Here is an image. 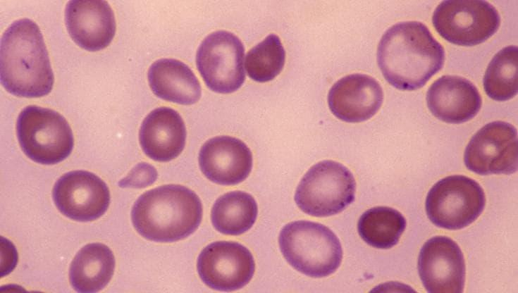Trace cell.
<instances>
[{
  "label": "cell",
  "mask_w": 518,
  "mask_h": 293,
  "mask_svg": "<svg viewBox=\"0 0 518 293\" xmlns=\"http://www.w3.org/2000/svg\"><path fill=\"white\" fill-rule=\"evenodd\" d=\"M444 61L443 47L419 21L393 25L378 46L377 62L384 78L400 90L422 87L441 70Z\"/></svg>",
  "instance_id": "6da1fadb"
},
{
  "label": "cell",
  "mask_w": 518,
  "mask_h": 293,
  "mask_svg": "<svg viewBox=\"0 0 518 293\" xmlns=\"http://www.w3.org/2000/svg\"><path fill=\"white\" fill-rule=\"evenodd\" d=\"M0 80L20 97L38 98L53 89L54 76L38 25L23 18L12 23L0 42Z\"/></svg>",
  "instance_id": "7a4b0ae2"
},
{
  "label": "cell",
  "mask_w": 518,
  "mask_h": 293,
  "mask_svg": "<svg viewBox=\"0 0 518 293\" xmlns=\"http://www.w3.org/2000/svg\"><path fill=\"white\" fill-rule=\"evenodd\" d=\"M202 218L199 197L178 185H162L150 189L135 202L131 220L144 238L157 242H172L192 234Z\"/></svg>",
  "instance_id": "3957f363"
},
{
  "label": "cell",
  "mask_w": 518,
  "mask_h": 293,
  "mask_svg": "<svg viewBox=\"0 0 518 293\" xmlns=\"http://www.w3.org/2000/svg\"><path fill=\"white\" fill-rule=\"evenodd\" d=\"M278 242L287 262L312 278L333 274L342 262L343 249L339 239L331 229L319 223H289L280 230Z\"/></svg>",
  "instance_id": "277c9868"
},
{
  "label": "cell",
  "mask_w": 518,
  "mask_h": 293,
  "mask_svg": "<svg viewBox=\"0 0 518 293\" xmlns=\"http://www.w3.org/2000/svg\"><path fill=\"white\" fill-rule=\"evenodd\" d=\"M16 133L23 153L43 165L65 160L74 145L73 132L66 118L52 109L35 105L21 111L17 118Z\"/></svg>",
  "instance_id": "5b68a950"
},
{
  "label": "cell",
  "mask_w": 518,
  "mask_h": 293,
  "mask_svg": "<svg viewBox=\"0 0 518 293\" xmlns=\"http://www.w3.org/2000/svg\"><path fill=\"white\" fill-rule=\"evenodd\" d=\"M355 191L356 182L350 170L337 161L325 160L314 165L302 177L295 201L309 216L328 217L350 205Z\"/></svg>",
  "instance_id": "8992f818"
},
{
  "label": "cell",
  "mask_w": 518,
  "mask_h": 293,
  "mask_svg": "<svg viewBox=\"0 0 518 293\" xmlns=\"http://www.w3.org/2000/svg\"><path fill=\"white\" fill-rule=\"evenodd\" d=\"M485 204L483 189L477 182L464 175H450L430 189L425 208L428 218L437 227L460 230L478 218Z\"/></svg>",
  "instance_id": "52a82bcc"
},
{
  "label": "cell",
  "mask_w": 518,
  "mask_h": 293,
  "mask_svg": "<svg viewBox=\"0 0 518 293\" xmlns=\"http://www.w3.org/2000/svg\"><path fill=\"white\" fill-rule=\"evenodd\" d=\"M494 6L483 0H447L435 8L432 23L436 32L450 43L472 46L492 37L500 25Z\"/></svg>",
  "instance_id": "ba28073f"
},
{
  "label": "cell",
  "mask_w": 518,
  "mask_h": 293,
  "mask_svg": "<svg viewBox=\"0 0 518 293\" xmlns=\"http://www.w3.org/2000/svg\"><path fill=\"white\" fill-rule=\"evenodd\" d=\"M245 49L234 34L220 30L208 35L199 45L197 69L206 86L220 94L238 90L244 83Z\"/></svg>",
  "instance_id": "9c48e42d"
},
{
  "label": "cell",
  "mask_w": 518,
  "mask_h": 293,
  "mask_svg": "<svg viewBox=\"0 0 518 293\" xmlns=\"http://www.w3.org/2000/svg\"><path fill=\"white\" fill-rule=\"evenodd\" d=\"M517 146L516 128L505 121H493L472 136L464 151V164L481 175H510L517 170Z\"/></svg>",
  "instance_id": "30bf717a"
},
{
  "label": "cell",
  "mask_w": 518,
  "mask_h": 293,
  "mask_svg": "<svg viewBox=\"0 0 518 293\" xmlns=\"http://www.w3.org/2000/svg\"><path fill=\"white\" fill-rule=\"evenodd\" d=\"M198 274L211 289L231 292L245 287L252 278L255 263L249 250L235 242L218 241L199 254Z\"/></svg>",
  "instance_id": "8fae6325"
},
{
  "label": "cell",
  "mask_w": 518,
  "mask_h": 293,
  "mask_svg": "<svg viewBox=\"0 0 518 293\" xmlns=\"http://www.w3.org/2000/svg\"><path fill=\"white\" fill-rule=\"evenodd\" d=\"M52 197L58 210L79 222L93 221L104 214L111 200L106 184L94 173L73 170L55 182Z\"/></svg>",
  "instance_id": "7c38bea8"
},
{
  "label": "cell",
  "mask_w": 518,
  "mask_h": 293,
  "mask_svg": "<svg viewBox=\"0 0 518 293\" xmlns=\"http://www.w3.org/2000/svg\"><path fill=\"white\" fill-rule=\"evenodd\" d=\"M418 272L422 284L430 293H462L466 267L458 244L445 236L427 240L418 258Z\"/></svg>",
  "instance_id": "4fadbf2b"
},
{
  "label": "cell",
  "mask_w": 518,
  "mask_h": 293,
  "mask_svg": "<svg viewBox=\"0 0 518 293\" xmlns=\"http://www.w3.org/2000/svg\"><path fill=\"white\" fill-rule=\"evenodd\" d=\"M65 24L73 40L90 51L109 45L116 29L113 11L102 0L69 1L65 8Z\"/></svg>",
  "instance_id": "5bb4252c"
},
{
  "label": "cell",
  "mask_w": 518,
  "mask_h": 293,
  "mask_svg": "<svg viewBox=\"0 0 518 293\" xmlns=\"http://www.w3.org/2000/svg\"><path fill=\"white\" fill-rule=\"evenodd\" d=\"M383 92L372 77L361 73L346 75L330 89L328 104L332 113L347 123L370 119L380 109Z\"/></svg>",
  "instance_id": "9a60e30c"
},
{
  "label": "cell",
  "mask_w": 518,
  "mask_h": 293,
  "mask_svg": "<svg viewBox=\"0 0 518 293\" xmlns=\"http://www.w3.org/2000/svg\"><path fill=\"white\" fill-rule=\"evenodd\" d=\"M201 171L210 181L234 185L244 181L252 168V154L240 139L218 136L207 140L199 154Z\"/></svg>",
  "instance_id": "2e32d148"
},
{
  "label": "cell",
  "mask_w": 518,
  "mask_h": 293,
  "mask_svg": "<svg viewBox=\"0 0 518 293\" xmlns=\"http://www.w3.org/2000/svg\"><path fill=\"white\" fill-rule=\"evenodd\" d=\"M426 104L438 120L460 124L474 118L481 109L482 99L476 86L457 75H443L426 93Z\"/></svg>",
  "instance_id": "e0dca14e"
},
{
  "label": "cell",
  "mask_w": 518,
  "mask_h": 293,
  "mask_svg": "<svg viewBox=\"0 0 518 293\" xmlns=\"http://www.w3.org/2000/svg\"><path fill=\"white\" fill-rule=\"evenodd\" d=\"M186 129L180 114L168 107H159L143 120L139 140L151 159L167 162L180 155L185 145Z\"/></svg>",
  "instance_id": "ac0fdd59"
},
{
  "label": "cell",
  "mask_w": 518,
  "mask_h": 293,
  "mask_svg": "<svg viewBox=\"0 0 518 293\" xmlns=\"http://www.w3.org/2000/svg\"><path fill=\"white\" fill-rule=\"evenodd\" d=\"M148 82L153 93L165 101L191 105L201 97V86L192 70L184 63L161 58L149 68Z\"/></svg>",
  "instance_id": "d6986e66"
},
{
  "label": "cell",
  "mask_w": 518,
  "mask_h": 293,
  "mask_svg": "<svg viewBox=\"0 0 518 293\" xmlns=\"http://www.w3.org/2000/svg\"><path fill=\"white\" fill-rule=\"evenodd\" d=\"M116 261L109 247L101 243L84 246L75 256L69 269V280L78 292L94 293L110 282Z\"/></svg>",
  "instance_id": "ffe728a7"
},
{
  "label": "cell",
  "mask_w": 518,
  "mask_h": 293,
  "mask_svg": "<svg viewBox=\"0 0 518 293\" xmlns=\"http://www.w3.org/2000/svg\"><path fill=\"white\" fill-rule=\"evenodd\" d=\"M258 207L254 197L242 191H233L216 199L211 208L214 228L227 235H239L249 230L256 221Z\"/></svg>",
  "instance_id": "44dd1931"
},
{
  "label": "cell",
  "mask_w": 518,
  "mask_h": 293,
  "mask_svg": "<svg viewBox=\"0 0 518 293\" xmlns=\"http://www.w3.org/2000/svg\"><path fill=\"white\" fill-rule=\"evenodd\" d=\"M406 227L402 214L390 207L376 206L360 216L357 230L369 245L381 249H390L397 244Z\"/></svg>",
  "instance_id": "7402d4cb"
},
{
  "label": "cell",
  "mask_w": 518,
  "mask_h": 293,
  "mask_svg": "<svg viewBox=\"0 0 518 293\" xmlns=\"http://www.w3.org/2000/svg\"><path fill=\"white\" fill-rule=\"evenodd\" d=\"M517 46H505L500 50L488 65L483 80V89L491 99L505 101L517 94Z\"/></svg>",
  "instance_id": "603a6c76"
},
{
  "label": "cell",
  "mask_w": 518,
  "mask_h": 293,
  "mask_svg": "<svg viewBox=\"0 0 518 293\" xmlns=\"http://www.w3.org/2000/svg\"><path fill=\"white\" fill-rule=\"evenodd\" d=\"M285 51L278 36L270 34L251 49L246 55L245 69L248 76L258 82L273 80L283 70Z\"/></svg>",
  "instance_id": "cb8c5ba5"
},
{
  "label": "cell",
  "mask_w": 518,
  "mask_h": 293,
  "mask_svg": "<svg viewBox=\"0 0 518 293\" xmlns=\"http://www.w3.org/2000/svg\"><path fill=\"white\" fill-rule=\"evenodd\" d=\"M157 177V170L153 166L142 162L134 166L118 185L122 188L141 189L152 185Z\"/></svg>",
  "instance_id": "d4e9b609"
}]
</instances>
